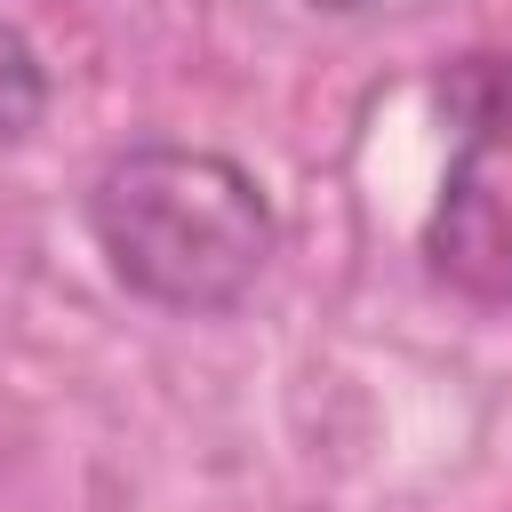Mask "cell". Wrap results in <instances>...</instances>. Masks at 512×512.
Returning <instances> with one entry per match:
<instances>
[{
    "mask_svg": "<svg viewBox=\"0 0 512 512\" xmlns=\"http://www.w3.org/2000/svg\"><path fill=\"white\" fill-rule=\"evenodd\" d=\"M88 224L104 264L168 312H224L272 264V208L256 176L192 144L120 152L88 192Z\"/></svg>",
    "mask_w": 512,
    "mask_h": 512,
    "instance_id": "obj_1",
    "label": "cell"
},
{
    "mask_svg": "<svg viewBox=\"0 0 512 512\" xmlns=\"http://www.w3.org/2000/svg\"><path fill=\"white\" fill-rule=\"evenodd\" d=\"M448 176L424 224V256L464 296L512 304V56H456L440 80Z\"/></svg>",
    "mask_w": 512,
    "mask_h": 512,
    "instance_id": "obj_2",
    "label": "cell"
},
{
    "mask_svg": "<svg viewBox=\"0 0 512 512\" xmlns=\"http://www.w3.org/2000/svg\"><path fill=\"white\" fill-rule=\"evenodd\" d=\"M40 104H48V80H40V56L24 48V32H8V24H0V144H16V136H32V120H40Z\"/></svg>",
    "mask_w": 512,
    "mask_h": 512,
    "instance_id": "obj_3",
    "label": "cell"
},
{
    "mask_svg": "<svg viewBox=\"0 0 512 512\" xmlns=\"http://www.w3.org/2000/svg\"><path fill=\"white\" fill-rule=\"evenodd\" d=\"M312 8H368V0H312Z\"/></svg>",
    "mask_w": 512,
    "mask_h": 512,
    "instance_id": "obj_4",
    "label": "cell"
}]
</instances>
